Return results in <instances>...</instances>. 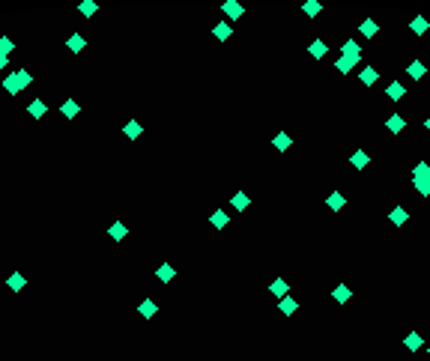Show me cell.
<instances>
[{
	"label": "cell",
	"instance_id": "cell-9",
	"mask_svg": "<svg viewBox=\"0 0 430 361\" xmlns=\"http://www.w3.org/2000/svg\"><path fill=\"white\" fill-rule=\"evenodd\" d=\"M155 278H158L161 284H171L173 278H176V269H173L171 263H161V266L155 269Z\"/></svg>",
	"mask_w": 430,
	"mask_h": 361
},
{
	"label": "cell",
	"instance_id": "cell-19",
	"mask_svg": "<svg viewBox=\"0 0 430 361\" xmlns=\"http://www.w3.org/2000/svg\"><path fill=\"white\" fill-rule=\"evenodd\" d=\"M84 45H87V39L81 33H72L69 39H66V48H69L72 54H81V51H84Z\"/></svg>",
	"mask_w": 430,
	"mask_h": 361
},
{
	"label": "cell",
	"instance_id": "cell-38",
	"mask_svg": "<svg viewBox=\"0 0 430 361\" xmlns=\"http://www.w3.org/2000/svg\"><path fill=\"white\" fill-rule=\"evenodd\" d=\"M427 355H430V346H427Z\"/></svg>",
	"mask_w": 430,
	"mask_h": 361
},
{
	"label": "cell",
	"instance_id": "cell-24",
	"mask_svg": "<svg viewBox=\"0 0 430 361\" xmlns=\"http://www.w3.org/2000/svg\"><path fill=\"white\" fill-rule=\"evenodd\" d=\"M230 33H233V30H230V24H227V21H218V24L212 27V36H215V39H221V42H227Z\"/></svg>",
	"mask_w": 430,
	"mask_h": 361
},
{
	"label": "cell",
	"instance_id": "cell-7",
	"mask_svg": "<svg viewBox=\"0 0 430 361\" xmlns=\"http://www.w3.org/2000/svg\"><path fill=\"white\" fill-rule=\"evenodd\" d=\"M326 206L332 209V212H341V209L346 206V197L341 194V191H332V194L326 197Z\"/></svg>",
	"mask_w": 430,
	"mask_h": 361
},
{
	"label": "cell",
	"instance_id": "cell-10",
	"mask_svg": "<svg viewBox=\"0 0 430 361\" xmlns=\"http://www.w3.org/2000/svg\"><path fill=\"white\" fill-rule=\"evenodd\" d=\"M406 75H409V78H413V81H421V78H424V75H427V66H424V63H421V60H413V63H409V66H406Z\"/></svg>",
	"mask_w": 430,
	"mask_h": 361
},
{
	"label": "cell",
	"instance_id": "cell-13",
	"mask_svg": "<svg viewBox=\"0 0 430 361\" xmlns=\"http://www.w3.org/2000/svg\"><path fill=\"white\" fill-rule=\"evenodd\" d=\"M359 81H361L364 87H374V84L379 81V72L374 69V66H364V69L359 72Z\"/></svg>",
	"mask_w": 430,
	"mask_h": 361
},
{
	"label": "cell",
	"instance_id": "cell-14",
	"mask_svg": "<svg viewBox=\"0 0 430 361\" xmlns=\"http://www.w3.org/2000/svg\"><path fill=\"white\" fill-rule=\"evenodd\" d=\"M388 221L395 224V227H403V224L409 221V212H406L403 206H395L392 212H388Z\"/></svg>",
	"mask_w": 430,
	"mask_h": 361
},
{
	"label": "cell",
	"instance_id": "cell-27",
	"mask_svg": "<svg viewBox=\"0 0 430 361\" xmlns=\"http://www.w3.org/2000/svg\"><path fill=\"white\" fill-rule=\"evenodd\" d=\"M108 233H111V239H114V242H122V239H126V233H129V230H126V224H122V221H114V224H111V230H108Z\"/></svg>",
	"mask_w": 430,
	"mask_h": 361
},
{
	"label": "cell",
	"instance_id": "cell-1",
	"mask_svg": "<svg viewBox=\"0 0 430 361\" xmlns=\"http://www.w3.org/2000/svg\"><path fill=\"white\" fill-rule=\"evenodd\" d=\"M33 84V75L27 69H18V72H12V75H6V81H3V90L9 93V96H18L24 87H30Z\"/></svg>",
	"mask_w": 430,
	"mask_h": 361
},
{
	"label": "cell",
	"instance_id": "cell-30",
	"mask_svg": "<svg viewBox=\"0 0 430 361\" xmlns=\"http://www.w3.org/2000/svg\"><path fill=\"white\" fill-rule=\"evenodd\" d=\"M427 176H430V164L427 161H418L413 167V179H427Z\"/></svg>",
	"mask_w": 430,
	"mask_h": 361
},
{
	"label": "cell",
	"instance_id": "cell-25",
	"mask_svg": "<svg viewBox=\"0 0 430 361\" xmlns=\"http://www.w3.org/2000/svg\"><path fill=\"white\" fill-rule=\"evenodd\" d=\"M403 346L415 352V349H421V346H424V341H421V334H418V331H409V334L403 337Z\"/></svg>",
	"mask_w": 430,
	"mask_h": 361
},
{
	"label": "cell",
	"instance_id": "cell-5",
	"mask_svg": "<svg viewBox=\"0 0 430 361\" xmlns=\"http://www.w3.org/2000/svg\"><path fill=\"white\" fill-rule=\"evenodd\" d=\"M359 33L364 36V39H374V36L379 33V24L374 21V18H364V21L359 24Z\"/></svg>",
	"mask_w": 430,
	"mask_h": 361
},
{
	"label": "cell",
	"instance_id": "cell-12",
	"mask_svg": "<svg viewBox=\"0 0 430 361\" xmlns=\"http://www.w3.org/2000/svg\"><path fill=\"white\" fill-rule=\"evenodd\" d=\"M278 310H281V313H284V316H293V313H296V310H299V302H296V299H293V295H284V299H281V302H278Z\"/></svg>",
	"mask_w": 430,
	"mask_h": 361
},
{
	"label": "cell",
	"instance_id": "cell-29",
	"mask_svg": "<svg viewBox=\"0 0 430 361\" xmlns=\"http://www.w3.org/2000/svg\"><path fill=\"white\" fill-rule=\"evenodd\" d=\"M227 221H230V218H227V212H221V209L209 215V224H212V227H218V230H221V227H227Z\"/></svg>",
	"mask_w": 430,
	"mask_h": 361
},
{
	"label": "cell",
	"instance_id": "cell-26",
	"mask_svg": "<svg viewBox=\"0 0 430 361\" xmlns=\"http://www.w3.org/2000/svg\"><path fill=\"white\" fill-rule=\"evenodd\" d=\"M27 111H30V117H33V120H42V117H45V111H48V108H45V102H42V99H33V102H30V108H27Z\"/></svg>",
	"mask_w": 430,
	"mask_h": 361
},
{
	"label": "cell",
	"instance_id": "cell-37",
	"mask_svg": "<svg viewBox=\"0 0 430 361\" xmlns=\"http://www.w3.org/2000/svg\"><path fill=\"white\" fill-rule=\"evenodd\" d=\"M424 129H427V132H430V117H427V120H424Z\"/></svg>",
	"mask_w": 430,
	"mask_h": 361
},
{
	"label": "cell",
	"instance_id": "cell-4",
	"mask_svg": "<svg viewBox=\"0 0 430 361\" xmlns=\"http://www.w3.org/2000/svg\"><path fill=\"white\" fill-rule=\"evenodd\" d=\"M409 30H413L415 36H424L430 30V21L424 15H413V21H409Z\"/></svg>",
	"mask_w": 430,
	"mask_h": 361
},
{
	"label": "cell",
	"instance_id": "cell-23",
	"mask_svg": "<svg viewBox=\"0 0 430 361\" xmlns=\"http://www.w3.org/2000/svg\"><path fill=\"white\" fill-rule=\"evenodd\" d=\"M269 292H272V295H275L278 302H281V299L287 295V281H284V278H278V281H272V284H269Z\"/></svg>",
	"mask_w": 430,
	"mask_h": 361
},
{
	"label": "cell",
	"instance_id": "cell-6",
	"mask_svg": "<svg viewBox=\"0 0 430 361\" xmlns=\"http://www.w3.org/2000/svg\"><path fill=\"white\" fill-rule=\"evenodd\" d=\"M122 135H126L129 140H138L140 135H144V125H140L138 120H129L126 125H122Z\"/></svg>",
	"mask_w": 430,
	"mask_h": 361
},
{
	"label": "cell",
	"instance_id": "cell-17",
	"mask_svg": "<svg viewBox=\"0 0 430 361\" xmlns=\"http://www.w3.org/2000/svg\"><path fill=\"white\" fill-rule=\"evenodd\" d=\"M230 206L236 209V212H245V209L251 206V197H248L245 191H236V194H233V200H230Z\"/></svg>",
	"mask_w": 430,
	"mask_h": 361
},
{
	"label": "cell",
	"instance_id": "cell-16",
	"mask_svg": "<svg viewBox=\"0 0 430 361\" xmlns=\"http://www.w3.org/2000/svg\"><path fill=\"white\" fill-rule=\"evenodd\" d=\"M385 93H388V99H392V102H400V99L406 96V87L400 84V81H392V84L385 87Z\"/></svg>",
	"mask_w": 430,
	"mask_h": 361
},
{
	"label": "cell",
	"instance_id": "cell-28",
	"mask_svg": "<svg viewBox=\"0 0 430 361\" xmlns=\"http://www.w3.org/2000/svg\"><path fill=\"white\" fill-rule=\"evenodd\" d=\"M341 54H346V57H361V48L356 39H346L344 45H341Z\"/></svg>",
	"mask_w": 430,
	"mask_h": 361
},
{
	"label": "cell",
	"instance_id": "cell-3",
	"mask_svg": "<svg viewBox=\"0 0 430 361\" xmlns=\"http://www.w3.org/2000/svg\"><path fill=\"white\" fill-rule=\"evenodd\" d=\"M221 12H224L227 18H230V21H239L245 9H242V6L236 3V0H227V3H221Z\"/></svg>",
	"mask_w": 430,
	"mask_h": 361
},
{
	"label": "cell",
	"instance_id": "cell-22",
	"mask_svg": "<svg viewBox=\"0 0 430 361\" xmlns=\"http://www.w3.org/2000/svg\"><path fill=\"white\" fill-rule=\"evenodd\" d=\"M60 111H63V117H66V120H75L81 108H78V102H75V99H66V102L60 104Z\"/></svg>",
	"mask_w": 430,
	"mask_h": 361
},
{
	"label": "cell",
	"instance_id": "cell-15",
	"mask_svg": "<svg viewBox=\"0 0 430 361\" xmlns=\"http://www.w3.org/2000/svg\"><path fill=\"white\" fill-rule=\"evenodd\" d=\"M138 313L144 316V320H153L155 313H158V305H155L153 299H144V302L138 305Z\"/></svg>",
	"mask_w": 430,
	"mask_h": 361
},
{
	"label": "cell",
	"instance_id": "cell-34",
	"mask_svg": "<svg viewBox=\"0 0 430 361\" xmlns=\"http://www.w3.org/2000/svg\"><path fill=\"white\" fill-rule=\"evenodd\" d=\"M15 45H12V39H6V36H0V57H6V54L12 51Z\"/></svg>",
	"mask_w": 430,
	"mask_h": 361
},
{
	"label": "cell",
	"instance_id": "cell-18",
	"mask_svg": "<svg viewBox=\"0 0 430 361\" xmlns=\"http://www.w3.org/2000/svg\"><path fill=\"white\" fill-rule=\"evenodd\" d=\"M308 54L314 57V60H323V57L329 54V45L323 42V39H317V42H311L308 45Z\"/></svg>",
	"mask_w": 430,
	"mask_h": 361
},
{
	"label": "cell",
	"instance_id": "cell-11",
	"mask_svg": "<svg viewBox=\"0 0 430 361\" xmlns=\"http://www.w3.org/2000/svg\"><path fill=\"white\" fill-rule=\"evenodd\" d=\"M385 129H388V132H392V135H400V132H403V129H406V120H403V117H400V114H392V117H388V120H385Z\"/></svg>",
	"mask_w": 430,
	"mask_h": 361
},
{
	"label": "cell",
	"instance_id": "cell-33",
	"mask_svg": "<svg viewBox=\"0 0 430 361\" xmlns=\"http://www.w3.org/2000/svg\"><path fill=\"white\" fill-rule=\"evenodd\" d=\"M302 9H305V12H308L311 18H317V15H320V12H323V6H320V3H314V0H308V3L302 6Z\"/></svg>",
	"mask_w": 430,
	"mask_h": 361
},
{
	"label": "cell",
	"instance_id": "cell-20",
	"mask_svg": "<svg viewBox=\"0 0 430 361\" xmlns=\"http://www.w3.org/2000/svg\"><path fill=\"white\" fill-rule=\"evenodd\" d=\"M332 299H335V302H341V305H346V302L353 299V290H350L346 284H338V287L332 290Z\"/></svg>",
	"mask_w": 430,
	"mask_h": 361
},
{
	"label": "cell",
	"instance_id": "cell-21",
	"mask_svg": "<svg viewBox=\"0 0 430 361\" xmlns=\"http://www.w3.org/2000/svg\"><path fill=\"white\" fill-rule=\"evenodd\" d=\"M290 143H293V138L287 135V132H278L275 140H272V146H275L278 153H287V150H290Z\"/></svg>",
	"mask_w": 430,
	"mask_h": 361
},
{
	"label": "cell",
	"instance_id": "cell-8",
	"mask_svg": "<svg viewBox=\"0 0 430 361\" xmlns=\"http://www.w3.org/2000/svg\"><path fill=\"white\" fill-rule=\"evenodd\" d=\"M350 164H353L356 171H364V167L371 164V155L364 153V150H356V153L350 155Z\"/></svg>",
	"mask_w": 430,
	"mask_h": 361
},
{
	"label": "cell",
	"instance_id": "cell-31",
	"mask_svg": "<svg viewBox=\"0 0 430 361\" xmlns=\"http://www.w3.org/2000/svg\"><path fill=\"white\" fill-rule=\"evenodd\" d=\"M24 284H27V281H24V275H9L6 278V287H9V290H24Z\"/></svg>",
	"mask_w": 430,
	"mask_h": 361
},
{
	"label": "cell",
	"instance_id": "cell-2",
	"mask_svg": "<svg viewBox=\"0 0 430 361\" xmlns=\"http://www.w3.org/2000/svg\"><path fill=\"white\" fill-rule=\"evenodd\" d=\"M359 63H361V57H346V54H341V57L335 60V69L341 72V75H350Z\"/></svg>",
	"mask_w": 430,
	"mask_h": 361
},
{
	"label": "cell",
	"instance_id": "cell-36",
	"mask_svg": "<svg viewBox=\"0 0 430 361\" xmlns=\"http://www.w3.org/2000/svg\"><path fill=\"white\" fill-rule=\"evenodd\" d=\"M6 63H9V60H6V57H0V69H6Z\"/></svg>",
	"mask_w": 430,
	"mask_h": 361
},
{
	"label": "cell",
	"instance_id": "cell-32",
	"mask_svg": "<svg viewBox=\"0 0 430 361\" xmlns=\"http://www.w3.org/2000/svg\"><path fill=\"white\" fill-rule=\"evenodd\" d=\"M413 185H415V191H418L421 197H430V176L427 179H413Z\"/></svg>",
	"mask_w": 430,
	"mask_h": 361
},
{
	"label": "cell",
	"instance_id": "cell-35",
	"mask_svg": "<svg viewBox=\"0 0 430 361\" xmlns=\"http://www.w3.org/2000/svg\"><path fill=\"white\" fill-rule=\"evenodd\" d=\"M78 9H81L84 15H93V12H96V3H90V0H87V3H81V6H78Z\"/></svg>",
	"mask_w": 430,
	"mask_h": 361
}]
</instances>
